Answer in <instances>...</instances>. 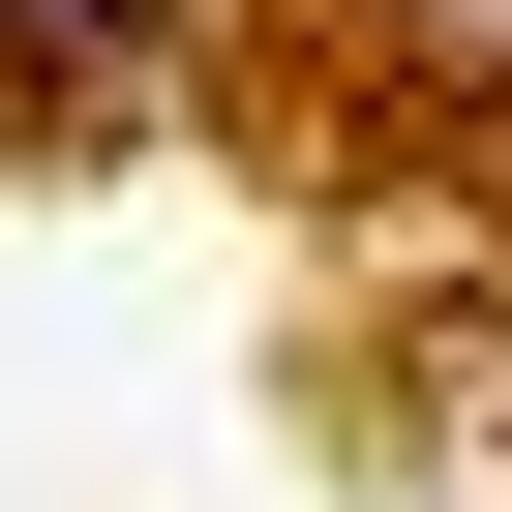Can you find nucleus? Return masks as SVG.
Wrapping results in <instances>:
<instances>
[{"instance_id": "obj_1", "label": "nucleus", "mask_w": 512, "mask_h": 512, "mask_svg": "<svg viewBox=\"0 0 512 512\" xmlns=\"http://www.w3.org/2000/svg\"><path fill=\"white\" fill-rule=\"evenodd\" d=\"M91 31H121V0H91Z\"/></svg>"}]
</instances>
